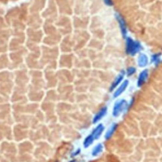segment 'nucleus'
<instances>
[{
	"label": "nucleus",
	"mask_w": 162,
	"mask_h": 162,
	"mask_svg": "<svg viewBox=\"0 0 162 162\" xmlns=\"http://www.w3.org/2000/svg\"><path fill=\"white\" fill-rule=\"evenodd\" d=\"M94 137H93V136L91 134L88 136L87 137H86V139L84 140V141L83 144H84V146L85 148H88L89 146H91L93 142H94Z\"/></svg>",
	"instance_id": "f8f14e48"
},
{
	"label": "nucleus",
	"mask_w": 162,
	"mask_h": 162,
	"mask_svg": "<svg viewBox=\"0 0 162 162\" xmlns=\"http://www.w3.org/2000/svg\"><path fill=\"white\" fill-rule=\"evenodd\" d=\"M103 1L107 6H112L113 5V2H112V0H103Z\"/></svg>",
	"instance_id": "4468645a"
},
{
	"label": "nucleus",
	"mask_w": 162,
	"mask_h": 162,
	"mask_svg": "<svg viewBox=\"0 0 162 162\" xmlns=\"http://www.w3.org/2000/svg\"><path fill=\"white\" fill-rule=\"evenodd\" d=\"M104 129L105 127L103 125V124H100L93 130L91 135L94 137V140H97L98 138L101 136L102 133H103V132L104 130Z\"/></svg>",
	"instance_id": "39448f33"
},
{
	"label": "nucleus",
	"mask_w": 162,
	"mask_h": 162,
	"mask_svg": "<svg viewBox=\"0 0 162 162\" xmlns=\"http://www.w3.org/2000/svg\"><path fill=\"white\" fill-rule=\"evenodd\" d=\"M142 49V46L139 42L134 41L130 38H127L126 41V53L128 55L134 56Z\"/></svg>",
	"instance_id": "f257e3e1"
},
{
	"label": "nucleus",
	"mask_w": 162,
	"mask_h": 162,
	"mask_svg": "<svg viewBox=\"0 0 162 162\" xmlns=\"http://www.w3.org/2000/svg\"><path fill=\"white\" fill-rule=\"evenodd\" d=\"M103 146L101 144H98L96 146L92 151V154L94 157H96V156H98L99 154H100L102 151H103Z\"/></svg>",
	"instance_id": "9b49d317"
},
{
	"label": "nucleus",
	"mask_w": 162,
	"mask_h": 162,
	"mask_svg": "<svg viewBox=\"0 0 162 162\" xmlns=\"http://www.w3.org/2000/svg\"><path fill=\"white\" fill-rule=\"evenodd\" d=\"M106 112H107V107L104 106L103 108H102V109L96 114V115L93 118V123L96 124V123H97L98 121H99L100 120L106 115Z\"/></svg>",
	"instance_id": "0eeeda50"
},
{
	"label": "nucleus",
	"mask_w": 162,
	"mask_h": 162,
	"mask_svg": "<svg viewBox=\"0 0 162 162\" xmlns=\"http://www.w3.org/2000/svg\"><path fill=\"white\" fill-rule=\"evenodd\" d=\"M124 72H122L116 78L115 81L113 82V83L112 84V86L110 87V91H113V90L115 89L120 83L122 82V81L124 79Z\"/></svg>",
	"instance_id": "6e6552de"
},
{
	"label": "nucleus",
	"mask_w": 162,
	"mask_h": 162,
	"mask_svg": "<svg viewBox=\"0 0 162 162\" xmlns=\"http://www.w3.org/2000/svg\"><path fill=\"white\" fill-rule=\"evenodd\" d=\"M136 69L134 67H129V68H128L127 70V75L130 76L132 75H133L136 72Z\"/></svg>",
	"instance_id": "ddd939ff"
},
{
	"label": "nucleus",
	"mask_w": 162,
	"mask_h": 162,
	"mask_svg": "<svg viewBox=\"0 0 162 162\" xmlns=\"http://www.w3.org/2000/svg\"><path fill=\"white\" fill-rule=\"evenodd\" d=\"M148 70L147 69L144 70L140 73L137 81V86L141 87L145 84L148 77Z\"/></svg>",
	"instance_id": "20e7f679"
},
{
	"label": "nucleus",
	"mask_w": 162,
	"mask_h": 162,
	"mask_svg": "<svg viewBox=\"0 0 162 162\" xmlns=\"http://www.w3.org/2000/svg\"><path fill=\"white\" fill-rule=\"evenodd\" d=\"M117 127V125L116 124H113L112 126L109 129V130L107 131V133H106V135H105V138L106 139H109L112 136V135L113 134L114 132L115 131Z\"/></svg>",
	"instance_id": "9d476101"
},
{
	"label": "nucleus",
	"mask_w": 162,
	"mask_h": 162,
	"mask_svg": "<svg viewBox=\"0 0 162 162\" xmlns=\"http://www.w3.org/2000/svg\"><path fill=\"white\" fill-rule=\"evenodd\" d=\"M148 63V58L145 54H141L138 58V65L140 67H145Z\"/></svg>",
	"instance_id": "1a4fd4ad"
},
{
	"label": "nucleus",
	"mask_w": 162,
	"mask_h": 162,
	"mask_svg": "<svg viewBox=\"0 0 162 162\" xmlns=\"http://www.w3.org/2000/svg\"><path fill=\"white\" fill-rule=\"evenodd\" d=\"M127 102L124 99L118 101L113 106L112 114L114 117H118L126 108Z\"/></svg>",
	"instance_id": "f03ea898"
},
{
	"label": "nucleus",
	"mask_w": 162,
	"mask_h": 162,
	"mask_svg": "<svg viewBox=\"0 0 162 162\" xmlns=\"http://www.w3.org/2000/svg\"><path fill=\"white\" fill-rule=\"evenodd\" d=\"M116 19L118 22V24L120 28H121L122 35L125 38L126 37V35H127V27H126L125 22L123 18L121 17V15L119 14H116Z\"/></svg>",
	"instance_id": "7ed1b4c3"
},
{
	"label": "nucleus",
	"mask_w": 162,
	"mask_h": 162,
	"mask_svg": "<svg viewBox=\"0 0 162 162\" xmlns=\"http://www.w3.org/2000/svg\"><path fill=\"white\" fill-rule=\"evenodd\" d=\"M128 85H129V81L127 80L124 81L122 83V84L120 86V87L116 90V91L113 94V97L117 98L120 95H121L125 91V89L127 87Z\"/></svg>",
	"instance_id": "423d86ee"
}]
</instances>
